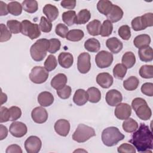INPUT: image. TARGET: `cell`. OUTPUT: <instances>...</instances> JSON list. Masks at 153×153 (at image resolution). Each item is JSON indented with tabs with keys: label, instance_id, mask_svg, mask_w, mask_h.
<instances>
[{
	"label": "cell",
	"instance_id": "52a82bcc",
	"mask_svg": "<svg viewBox=\"0 0 153 153\" xmlns=\"http://www.w3.org/2000/svg\"><path fill=\"white\" fill-rule=\"evenodd\" d=\"M48 71L45 68L36 66L32 69L29 76L32 82L39 84L45 82L48 79Z\"/></svg>",
	"mask_w": 153,
	"mask_h": 153
},
{
	"label": "cell",
	"instance_id": "f907efd6",
	"mask_svg": "<svg viewBox=\"0 0 153 153\" xmlns=\"http://www.w3.org/2000/svg\"><path fill=\"white\" fill-rule=\"evenodd\" d=\"M72 89L69 85H65L62 88L57 90V94L58 96L62 99H68L71 94Z\"/></svg>",
	"mask_w": 153,
	"mask_h": 153
},
{
	"label": "cell",
	"instance_id": "ee69618b",
	"mask_svg": "<svg viewBox=\"0 0 153 153\" xmlns=\"http://www.w3.org/2000/svg\"><path fill=\"white\" fill-rule=\"evenodd\" d=\"M1 29V36H0V42H6L10 39L11 37V32L8 29V28L3 23L0 25Z\"/></svg>",
	"mask_w": 153,
	"mask_h": 153
},
{
	"label": "cell",
	"instance_id": "91938a15",
	"mask_svg": "<svg viewBox=\"0 0 153 153\" xmlns=\"http://www.w3.org/2000/svg\"><path fill=\"white\" fill-rule=\"evenodd\" d=\"M0 134H1V136H0V140H1L6 138V137L8 135L7 128L2 124L0 125Z\"/></svg>",
	"mask_w": 153,
	"mask_h": 153
},
{
	"label": "cell",
	"instance_id": "5bb4252c",
	"mask_svg": "<svg viewBox=\"0 0 153 153\" xmlns=\"http://www.w3.org/2000/svg\"><path fill=\"white\" fill-rule=\"evenodd\" d=\"M105 100L109 106H115L122 102L123 96L118 90L112 89L106 93Z\"/></svg>",
	"mask_w": 153,
	"mask_h": 153
},
{
	"label": "cell",
	"instance_id": "4316f807",
	"mask_svg": "<svg viewBox=\"0 0 153 153\" xmlns=\"http://www.w3.org/2000/svg\"><path fill=\"white\" fill-rule=\"evenodd\" d=\"M102 23L98 20H93L87 25V29L88 33L92 36L100 35Z\"/></svg>",
	"mask_w": 153,
	"mask_h": 153
},
{
	"label": "cell",
	"instance_id": "836d02e7",
	"mask_svg": "<svg viewBox=\"0 0 153 153\" xmlns=\"http://www.w3.org/2000/svg\"><path fill=\"white\" fill-rule=\"evenodd\" d=\"M123 128L127 133H133L138 128V123L133 118H128L123 123Z\"/></svg>",
	"mask_w": 153,
	"mask_h": 153
},
{
	"label": "cell",
	"instance_id": "277c9868",
	"mask_svg": "<svg viewBox=\"0 0 153 153\" xmlns=\"http://www.w3.org/2000/svg\"><path fill=\"white\" fill-rule=\"evenodd\" d=\"M131 107L135 111L137 117L140 120L147 121L151 118L152 115L151 109L143 98H134L132 100Z\"/></svg>",
	"mask_w": 153,
	"mask_h": 153
},
{
	"label": "cell",
	"instance_id": "db71d44e",
	"mask_svg": "<svg viewBox=\"0 0 153 153\" xmlns=\"http://www.w3.org/2000/svg\"><path fill=\"white\" fill-rule=\"evenodd\" d=\"M140 17L146 28L153 26V14L152 13H146Z\"/></svg>",
	"mask_w": 153,
	"mask_h": 153
},
{
	"label": "cell",
	"instance_id": "d6a6232c",
	"mask_svg": "<svg viewBox=\"0 0 153 153\" xmlns=\"http://www.w3.org/2000/svg\"><path fill=\"white\" fill-rule=\"evenodd\" d=\"M84 36V32L81 29H72L69 30L66 35V39L72 41L77 42L81 41Z\"/></svg>",
	"mask_w": 153,
	"mask_h": 153
},
{
	"label": "cell",
	"instance_id": "74e56055",
	"mask_svg": "<svg viewBox=\"0 0 153 153\" xmlns=\"http://www.w3.org/2000/svg\"><path fill=\"white\" fill-rule=\"evenodd\" d=\"M127 68L122 63L117 64L113 69V75L118 79H123L127 73Z\"/></svg>",
	"mask_w": 153,
	"mask_h": 153
},
{
	"label": "cell",
	"instance_id": "7402d4cb",
	"mask_svg": "<svg viewBox=\"0 0 153 153\" xmlns=\"http://www.w3.org/2000/svg\"><path fill=\"white\" fill-rule=\"evenodd\" d=\"M54 99L53 95L48 91H42L38 96V102L42 107H47L52 105Z\"/></svg>",
	"mask_w": 153,
	"mask_h": 153
},
{
	"label": "cell",
	"instance_id": "60d3db41",
	"mask_svg": "<svg viewBox=\"0 0 153 153\" xmlns=\"http://www.w3.org/2000/svg\"><path fill=\"white\" fill-rule=\"evenodd\" d=\"M7 26L12 33L17 34L21 32L22 23L16 20H10L7 22Z\"/></svg>",
	"mask_w": 153,
	"mask_h": 153
},
{
	"label": "cell",
	"instance_id": "7dc6e473",
	"mask_svg": "<svg viewBox=\"0 0 153 153\" xmlns=\"http://www.w3.org/2000/svg\"><path fill=\"white\" fill-rule=\"evenodd\" d=\"M132 29L135 31H140L146 29L140 16L136 17L131 20V23Z\"/></svg>",
	"mask_w": 153,
	"mask_h": 153
},
{
	"label": "cell",
	"instance_id": "ba28073f",
	"mask_svg": "<svg viewBox=\"0 0 153 153\" xmlns=\"http://www.w3.org/2000/svg\"><path fill=\"white\" fill-rule=\"evenodd\" d=\"M114 57L109 51L102 50L97 53L95 57V62L99 68H106L109 67L113 62Z\"/></svg>",
	"mask_w": 153,
	"mask_h": 153
},
{
	"label": "cell",
	"instance_id": "7bdbcfd3",
	"mask_svg": "<svg viewBox=\"0 0 153 153\" xmlns=\"http://www.w3.org/2000/svg\"><path fill=\"white\" fill-rule=\"evenodd\" d=\"M39 27L42 32L45 33H48L52 29L51 22L45 17L42 16L40 19Z\"/></svg>",
	"mask_w": 153,
	"mask_h": 153
},
{
	"label": "cell",
	"instance_id": "d4e9b609",
	"mask_svg": "<svg viewBox=\"0 0 153 153\" xmlns=\"http://www.w3.org/2000/svg\"><path fill=\"white\" fill-rule=\"evenodd\" d=\"M151 43V37L147 34H141L136 36L133 40L134 46L137 48L148 47Z\"/></svg>",
	"mask_w": 153,
	"mask_h": 153
},
{
	"label": "cell",
	"instance_id": "5b68a950",
	"mask_svg": "<svg viewBox=\"0 0 153 153\" xmlns=\"http://www.w3.org/2000/svg\"><path fill=\"white\" fill-rule=\"evenodd\" d=\"M95 136L96 132L93 127L79 124L72 134V139L78 143H83Z\"/></svg>",
	"mask_w": 153,
	"mask_h": 153
},
{
	"label": "cell",
	"instance_id": "b9f144b4",
	"mask_svg": "<svg viewBox=\"0 0 153 153\" xmlns=\"http://www.w3.org/2000/svg\"><path fill=\"white\" fill-rule=\"evenodd\" d=\"M44 68L48 71H52L56 69L57 65V62L56 57L52 54L48 56L44 62Z\"/></svg>",
	"mask_w": 153,
	"mask_h": 153
},
{
	"label": "cell",
	"instance_id": "11a10c76",
	"mask_svg": "<svg viewBox=\"0 0 153 153\" xmlns=\"http://www.w3.org/2000/svg\"><path fill=\"white\" fill-rule=\"evenodd\" d=\"M0 111H1V118H0L1 123H5L10 121L9 109H8L5 106H1L0 108Z\"/></svg>",
	"mask_w": 153,
	"mask_h": 153
},
{
	"label": "cell",
	"instance_id": "4dcf8cb0",
	"mask_svg": "<svg viewBox=\"0 0 153 153\" xmlns=\"http://www.w3.org/2000/svg\"><path fill=\"white\" fill-rule=\"evenodd\" d=\"M91 18V13L89 10L83 9L79 11L76 16L75 23L77 25H84L89 21Z\"/></svg>",
	"mask_w": 153,
	"mask_h": 153
},
{
	"label": "cell",
	"instance_id": "8fae6325",
	"mask_svg": "<svg viewBox=\"0 0 153 153\" xmlns=\"http://www.w3.org/2000/svg\"><path fill=\"white\" fill-rule=\"evenodd\" d=\"M114 114L118 119L120 120H126L131 115V108L126 103H120L116 106Z\"/></svg>",
	"mask_w": 153,
	"mask_h": 153
},
{
	"label": "cell",
	"instance_id": "ab89813d",
	"mask_svg": "<svg viewBox=\"0 0 153 153\" xmlns=\"http://www.w3.org/2000/svg\"><path fill=\"white\" fill-rule=\"evenodd\" d=\"M139 75L142 78L150 79L153 78V66L145 65L140 67L139 69Z\"/></svg>",
	"mask_w": 153,
	"mask_h": 153
},
{
	"label": "cell",
	"instance_id": "4fadbf2b",
	"mask_svg": "<svg viewBox=\"0 0 153 153\" xmlns=\"http://www.w3.org/2000/svg\"><path fill=\"white\" fill-rule=\"evenodd\" d=\"M31 117L35 123L42 124L47 121L48 115L45 108L42 106H38L32 111Z\"/></svg>",
	"mask_w": 153,
	"mask_h": 153
},
{
	"label": "cell",
	"instance_id": "f5cc1de1",
	"mask_svg": "<svg viewBox=\"0 0 153 153\" xmlns=\"http://www.w3.org/2000/svg\"><path fill=\"white\" fill-rule=\"evenodd\" d=\"M142 93L148 96L152 97L153 96V84L152 82H145L141 86Z\"/></svg>",
	"mask_w": 153,
	"mask_h": 153
},
{
	"label": "cell",
	"instance_id": "e0dca14e",
	"mask_svg": "<svg viewBox=\"0 0 153 153\" xmlns=\"http://www.w3.org/2000/svg\"><path fill=\"white\" fill-rule=\"evenodd\" d=\"M123 10L117 5H113L109 13L106 16L108 20L111 23H115L120 21L123 17Z\"/></svg>",
	"mask_w": 153,
	"mask_h": 153
},
{
	"label": "cell",
	"instance_id": "cb8c5ba5",
	"mask_svg": "<svg viewBox=\"0 0 153 153\" xmlns=\"http://www.w3.org/2000/svg\"><path fill=\"white\" fill-rule=\"evenodd\" d=\"M138 55L141 61L149 62L153 59V50L151 47L148 46L139 49Z\"/></svg>",
	"mask_w": 153,
	"mask_h": 153
},
{
	"label": "cell",
	"instance_id": "ffe728a7",
	"mask_svg": "<svg viewBox=\"0 0 153 153\" xmlns=\"http://www.w3.org/2000/svg\"><path fill=\"white\" fill-rule=\"evenodd\" d=\"M68 81L67 76L64 74H58L56 75L51 81V87L56 90H60L64 87Z\"/></svg>",
	"mask_w": 153,
	"mask_h": 153
},
{
	"label": "cell",
	"instance_id": "7a4b0ae2",
	"mask_svg": "<svg viewBox=\"0 0 153 153\" xmlns=\"http://www.w3.org/2000/svg\"><path fill=\"white\" fill-rule=\"evenodd\" d=\"M125 136L115 127H109L104 129L102 133V140L107 146L116 145L120 141L123 140Z\"/></svg>",
	"mask_w": 153,
	"mask_h": 153
},
{
	"label": "cell",
	"instance_id": "2e32d148",
	"mask_svg": "<svg viewBox=\"0 0 153 153\" xmlns=\"http://www.w3.org/2000/svg\"><path fill=\"white\" fill-rule=\"evenodd\" d=\"M97 83L103 88H109L113 84V77L108 72L99 74L96 76Z\"/></svg>",
	"mask_w": 153,
	"mask_h": 153
},
{
	"label": "cell",
	"instance_id": "f1b7e54d",
	"mask_svg": "<svg viewBox=\"0 0 153 153\" xmlns=\"http://www.w3.org/2000/svg\"><path fill=\"white\" fill-rule=\"evenodd\" d=\"M84 48L89 52L96 53L100 50V44L96 38H89L85 42Z\"/></svg>",
	"mask_w": 153,
	"mask_h": 153
},
{
	"label": "cell",
	"instance_id": "f6af8a7d",
	"mask_svg": "<svg viewBox=\"0 0 153 153\" xmlns=\"http://www.w3.org/2000/svg\"><path fill=\"white\" fill-rule=\"evenodd\" d=\"M118 35L124 40H128L131 37L130 27L128 25H123L118 30Z\"/></svg>",
	"mask_w": 153,
	"mask_h": 153
},
{
	"label": "cell",
	"instance_id": "6da1fadb",
	"mask_svg": "<svg viewBox=\"0 0 153 153\" xmlns=\"http://www.w3.org/2000/svg\"><path fill=\"white\" fill-rule=\"evenodd\" d=\"M128 142L138 152H150L153 147L152 133L149 127L141 123L139 128L134 131Z\"/></svg>",
	"mask_w": 153,
	"mask_h": 153
},
{
	"label": "cell",
	"instance_id": "484cf974",
	"mask_svg": "<svg viewBox=\"0 0 153 153\" xmlns=\"http://www.w3.org/2000/svg\"><path fill=\"white\" fill-rule=\"evenodd\" d=\"M87 93L88 94V101L90 102L96 103L100 100L101 93L97 88L94 87H90L87 89Z\"/></svg>",
	"mask_w": 153,
	"mask_h": 153
},
{
	"label": "cell",
	"instance_id": "30bf717a",
	"mask_svg": "<svg viewBox=\"0 0 153 153\" xmlns=\"http://www.w3.org/2000/svg\"><path fill=\"white\" fill-rule=\"evenodd\" d=\"M77 68L78 71L81 74H87L91 68L90 56L88 53H82L77 60Z\"/></svg>",
	"mask_w": 153,
	"mask_h": 153
},
{
	"label": "cell",
	"instance_id": "94428289",
	"mask_svg": "<svg viewBox=\"0 0 153 153\" xmlns=\"http://www.w3.org/2000/svg\"><path fill=\"white\" fill-rule=\"evenodd\" d=\"M1 104L2 105L3 103H5V102H7V96L6 94L2 93V91H1Z\"/></svg>",
	"mask_w": 153,
	"mask_h": 153
},
{
	"label": "cell",
	"instance_id": "816d5d0a",
	"mask_svg": "<svg viewBox=\"0 0 153 153\" xmlns=\"http://www.w3.org/2000/svg\"><path fill=\"white\" fill-rule=\"evenodd\" d=\"M117 151L120 153H136L134 146L127 143H124L119 146L117 148Z\"/></svg>",
	"mask_w": 153,
	"mask_h": 153
},
{
	"label": "cell",
	"instance_id": "bcb514c9",
	"mask_svg": "<svg viewBox=\"0 0 153 153\" xmlns=\"http://www.w3.org/2000/svg\"><path fill=\"white\" fill-rule=\"evenodd\" d=\"M61 42L59 39L57 38H51L49 39V48L48 52L54 54L59 51L60 48Z\"/></svg>",
	"mask_w": 153,
	"mask_h": 153
},
{
	"label": "cell",
	"instance_id": "9c48e42d",
	"mask_svg": "<svg viewBox=\"0 0 153 153\" xmlns=\"http://www.w3.org/2000/svg\"><path fill=\"white\" fill-rule=\"evenodd\" d=\"M42 146L41 139L36 136L28 137L25 142V148L27 153H38Z\"/></svg>",
	"mask_w": 153,
	"mask_h": 153
},
{
	"label": "cell",
	"instance_id": "680465c9",
	"mask_svg": "<svg viewBox=\"0 0 153 153\" xmlns=\"http://www.w3.org/2000/svg\"><path fill=\"white\" fill-rule=\"evenodd\" d=\"M8 14V4H5L3 1H0V16H6Z\"/></svg>",
	"mask_w": 153,
	"mask_h": 153
},
{
	"label": "cell",
	"instance_id": "83f0119b",
	"mask_svg": "<svg viewBox=\"0 0 153 153\" xmlns=\"http://www.w3.org/2000/svg\"><path fill=\"white\" fill-rule=\"evenodd\" d=\"M121 62L122 64L127 69L131 68L136 63V57L134 54L131 51L125 53L122 57Z\"/></svg>",
	"mask_w": 153,
	"mask_h": 153
},
{
	"label": "cell",
	"instance_id": "f546056e",
	"mask_svg": "<svg viewBox=\"0 0 153 153\" xmlns=\"http://www.w3.org/2000/svg\"><path fill=\"white\" fill-rule=\"evenodd\" d=\"M139 84V79L135 76H131L123 81V87L128 91L136 90Z\"/></svg>",
	"mask_w": 153,
	"mask_h": 153
},
{
	"label": "cell",
	"instance_id": "f35d334b",
	"mask_svg": "<svg viewBox=\"0 0 153 153\" xmlns=\"http://www.w3.org/2000/svg\"><path fill=\"white\" fill-rule=\"evenodd\" d=\"M113 25L108 20H105L101 25L100 35L103 37L109 36L112 32Z\"/></svg>",
	"mask_w": 153,
	"mask_h": 153
},
{
	"label": "cell",
	"instance_id": "44dd1931",
	"mask_svg": "<svg viewBox=\"0 0 153 153\" xmlns=\"http://www.w3.org/2000/svg\"><path fill=\"white\" fill-rule=\"evenodd\" d=\"M43 13L45 15L47 19L50 22L54 21L59 16V10L58 8L51 4H46L42 10Z\"/></svg>",
	"mask_w": 153,
	"mask_h": 153
},
{
	"label": "cell",
	"instance_id": "9a60e30c",
	"mask_svg": "<svg viewBox=\"0 0 153 153\" xmlns=\"http://www.w3.org/2000/svg\"><path fill=\"white\" fill-rule=\"evenodd\" d=\"M54 130L60 136H66L70 130V123L65 119L58 120L54 124Z\"/></svg>",
	"mask_w": 153,
	"mask_h": 153
},
{
	"label": "cell",
	"instance_id": "3957f363",
	"mask_svg": "<svg viewBox=\"0 0 153 153\" xmlns=\"http://www.w3.org/2000/svg\"><path fill=\"white\" fill-rule=\"evenodd\" d=\"M49 48V40L45 38L38 39L30 48L32 59L36 62L42 61L47 55Z\"/></svg>",
	"mask_w": 153,
	"mask_h": 153
},
{
	"label": "cell",
	"instance_id": "603a6c76",
	"mask_svg": "<svg viewBox=\"0 0 153 153\" xmlns=\"http://www.w3.org/2000/svg\"><path fill=\"white\" fill-rule=\"evenodd\" d=\"M74 102L78 106H82L88 101V94L84 89H78L73 96Z\"/></svg>",
	"mask_w": 153,
	"mask_h": 153
},
{
	"label": "cell",
	"instance_id": "d590c367",
	"mask_svg": "<svg viewBox=\"0 0 153 153\" xmlns=\"http://www.w3.org/2000/svg\"><path fill=\"white\" fill-rule=\"evenodd\" d=\"M76 13L74 10H69L62 14V17L63 22L68 26H71L75 23Z\"/></svg>",
	"mask_w": 153,
	"mask_h": 153
},
{
	"label": "cell",
	"instance_id": "7c38bea8",
	"mask_svg": "<svg viewBox=\"0 0 153 153\" xmlns=\"http://www.w3.org/2000/svg\"><path fill=\"white\" fill-rule=\"evenodd\" d=\"M10 133L16 137L24 136L27 131V128L25 124L20 121H14L10 126Z\"/></svg>",
	"mask_w": 153,
	"mask_h": 153
},
{
	"label": "cell",
	"instance_id": "8d00e7d4",
	"mask_svg": "<svg viewBox=\"0 0 153 153\" xmlns=\"http://www.w3.org/2000/svg\"><path fill=\"white\" fill-rule=\"evenodd\" d=\"M22 5L17 1H12L8 4V13L13 16H17L20 15L22 13Z\"/></svg>",
	"mask_w": 153,
	"mask_h": 153
},
{
	"label": "cell",
	"instance_id": "681fc988",
	"mask_svg": "<svg viewBox=\"0 0 153 153\" xmlns=\"http://www.w3.org/2000/svg\"><path fill=\"white\" fill-rule=\"evenodd\" d=\"M69 32V29L66 25L63 23H59L55 29V32L56 35L64 38L66 37V35Z\"/></svg>",
	"mask_w": 153,
	"mask_h": 153
},
{
	"label": "cell",
	"instance_id": "ac0fdd59",
	"mask_svg": "<svg viewBox=\"0 0 153 153\" xmlns=\"http://www.w3.org/2000/svg\"><path fill=\"white\" fill-rule=\"evenodd\" d=\"M106 45L110 51L114 54L118 53L123 47V42L116 37L108 38L106 41Z\"/></svg>",
	"mask_w": 153,
	"mask_h": 153
},
{
	"label": "cell",
	"instance_id": "1f68e13d",
	"mask_svg": "<svg viewBox=\"0 0 153 153\" xmlns=\"http://www.w3.org/2000/svg\"><path fill=\"white\" fill-rule=\"evenodd\" d=\"M113 4L108 0H100L97 4V9L99 13L106 16L110 11Z\"/></svg>",
	"mask_w": 153,
	"mask_h": 153
},
{
	"label": "cell",
	"instance_id": "8992f818",
	"mask_svg": "<svg viewBox=\"0 0 153 153\" xmlns=\"http://www.w3.org/2000/svg\"><path fill=\"white\" fill-rule=\"evenodd\" d=\"M21 23V33L23 35L28 36L32 40L38 38L41 35V31L37 24L27 20H23Z\"/></svg>",
	"mask_w": 153,
	"mask_h": 153
},
{
	"label": "cell",
	"instance_id": "d6986e66",
	"mask_svg": "<svg viewBox=\"0 0 153 153\" xmlns=\"http://www.w3.org/2000/svg\"><path fill=\"white\" fill-rule=\"evenodd\" d=\"M58 62L62 68L68 69L73 65V55L71 53L67 52L60 53L58 56Z\"/></svg>",
	"mask_w": 153,
	"mask_h": 153
},
{
	"label": "cell",
	"instance_id": "6f0895ef",
	"mask_svg": "<svg viewBox=\"0 0 153 153\" xmlns=\"http://www.w3.org/2000/svg\"><path fill=\"white\" fill-rule=\"evenodd\" d=\"M6 153H22V150L20 146L13 144L8 146L6 149Z\"/></svg>",
	"mask_w": 153,
	"mask_h": 153
},
{
	"label": "cell",
	"instance_id": "c3c4849f",
	"mask_svg": "<svg viewBox=\"0 0 153 153\" xmlns=\"http://www.w3.org/2000/svg\"><path fill=\"white\" fill-rule=\"evenodd\" d=\"M10 121H15L20 118L22 115V111L20 108L13 106L9 108Z\"/></svg>",
	"mask_w": 153,
	"mask_h": 153
},
{
	"label": "cell",
	"instance_id": "e575fe53",
	"mask_svg": "<svg viewBox=\"0 0 153 153\" xmlns=\"http://www.w3.org/2000/svg\"><path fill=\"white\" fill-rule=\"evenodd\" d=\"M22 5L23 10L28 13H34L38 9V2L35 0H25Z\"/></svg>",
	"mask_w": 153,
	"mask_h": 153
},
{
	"label": "cell",
	"instance_id": "9f6ffc18",
	"mask_svg": "<svg viewBox=\"0 0 153 153\" xmlns=\"http://www.w3.org/2000/svg\"><path fill=\"white\" fill-rule=\"evenodd\" d=\"M60 5L64 8L72 10L76 6V1L75 0H64L61 1Z\"/></svg>",
	"mask_w": 153,
	"mask_h": 153
}]
</instances>
